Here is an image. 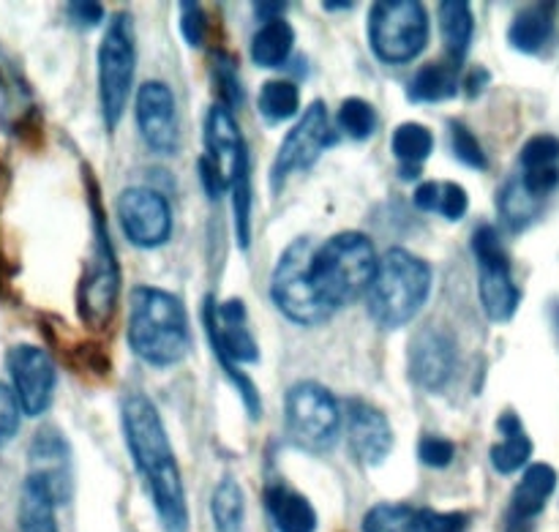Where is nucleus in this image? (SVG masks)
Wrapping results in <instances>:
<instances>
[{"instance_id": "nucleus-11", "label": "nucleus", "mask_w": 559, "mask_h": 532, "mask_svg": "<svg viewBox=\"0 0 559 532\" xmlns=\"http://www.w3.org/2000/svg\"><path fill=\"white\" fill-rule=\"evenodd\" d=\"M473 255L478 265V295L491 322H511L522 306V289L511 273L500 233L491 224H480L473 233Z\"/></svg>"}, {"instance_id": "nucleus-41", "label": "nucleus", "mask_w": 559, "mask_h": 532, "mask_svg": "<svg viewBox=\"0 0 559 532\" xmlns=\"http://www.w3.org/2000/svg\"><path fill=\"white\" fill-rule=\"evenodd\" d=\"M20 410L14 391L0 382V446H5L20 429Z\"/></svg>"}, {"instance_id": "nucleus-12", "label": "nucleus", "mask_w": 559, "mask_h": 532, "mask_svg": "<svg viewBox=\"0 0 559 532\" xmlns=\"http://www.w3.org/2000/svg\"><path fill=\"white\" fill-rule=\"evenodd\" d=\"M336 142L331 115L322 102H311L304 118L287 131L284 142L278 145L276 158L271 167V189L282 191L295 173H306L317 164V158Z\"/></svg>"}, {"instance_id": "nucleus-13", "label": "nucleus", "mask_w": 559, "mask_h": 532, "mask_svg": "<svg viewBox=\"0 0 559 532\" xmlns=\"http://www.w3.org/2000/svg\"><path fill=\"white\" fill-rule=\"evenodd\" d=\"M118 218L126 238L140 249H158L173 238V211L167 197L147 186L120 191Z\"/></svg>"}, {"instance_id": "nucleus-37", "label": "nucleus", "mask_w": 559, "mask_h": 532, "mask_svg": "<svg viewBox=\"0 0 559 532\" xmlns=\"http://www.w3.org/2000/svg\"><path fill=\"white\" fill-rule=\"evenodd\" d=\"M519 164L522 169L535 167H557L559 164V137L555 134H535L524 142L522 153H519Z\"/></svg>"}, {"instance_id": "nucleus-23", "label": "nucleus", "mask_w": 559, "mask_h": 532, "mask_svg": "<svg viewBox=\"0 0 559 532\" xmlns=\"http://www.w3.org/2000/svg\"><path fill=\"white\" fill-rule=\"evenodd\" d=\"M265 506L278 532H314L317 511L300 492L287 484H271L265 489Z\"/></svg>"}, {"instance_id": "nucleus-47", "label": "nucleus", "mask_w": 559, "mask_h": 532, "mask_svg": "<svg viewBox=\"0 0 559 532\" xmlns=\"http://www.w3.org/2000/svg\"><path fill=\"white\" fill-rule=\"evenodd\" d=\"M284 9H287L284 3H254V14H257V20H262V25L282 20Z\"/></svg>"}, {"instance_id": "nucleus-1", "label": "nucleus", "mask_w": 559, "mask_h": 532, "mask_svg": "<svg viewBox=\"0 0 559 532\" xmlns=\"http://www.w3.org/2000/svg\"><path fill=\"white\" fill-rule=\"evenodd\" d=\"M120 424H123L129 457L136 473L142 475L162 528L167 532H186L189 506H186L183 478L156 404L142 393H131L120 404Z\"/></svg>"}, {"instance_id": "nucleus-26", "label": "nucleus", "mask_w": 559, "mask_h": 532, "mask_svg": "<svg viewBox=\"0 0 559 532\" xmlns=\"http://www.w3.org/2000/svg\"><path fill=\"white\" fill-rule=\"evenodd\" d=\"M459 66L453 63H429L418 69V74L409 80L407 98L413 104H440L451 102L459 93Z\"/></svg>"}, {"instance_id": "nucleus-51", "label": "nucleus", "mask_w": 559, "mask_h": 532, "mask_svg": "<svg viewBox=\"0 0 559 532\" xmlns=\"http://www.w3.org/2000/svg\"><path fill=\"white\" fill-rule=\"evenodd\" d=\"M557 322H559V309H557Z\"/></svg>"}, {"instance_id": "nucleus-6", "label": "nucleus", "mask_w": 559, "mask_h": 532, "mask_svg": "<svg viewBox=\"0 0 559 532\" xmlns=\"http://www.w3.org/2000/svg\"><path fill=\"white\" fill-rule=\"evenodd\" d=\"M87 194H91V216H93V246L91 257L82 271L80 289H76V311L80 320L93 331H104L112 322L115 309L120 298V268L115 257L112 240H109L107 218H104L102 200L93 180H87Z\"/></svg>"}, {"instance_id": "nucleus-35", "label": "nucleus", "mask_w": 559, "mask_h": 532, "mask_svg": "<svg viewBox=\"0 0 559 532\" xmlns=\"http://www.w3.org/2000/svg\"><path fill=\"white\" fill-rule=\"evenodd\" d=\"M448 137H451L453 156H456L464 167L478 169V173H484V169L489 167V156H486L478 137L467 129V123H462V120H451V126H448Z\"/></svg>"}, {"instance_id": "nucleus-50", "label": "nucleus", "mask_w": 559, "mask_h": 532, "mask_svg": "<svg viewBox=\"0 0 559 532\" xmlns=\"http://www.w3.org/2000/svg\"><path fill=\"white\" fill-rule=\"evenodd\" d=\"M0 282H3V257H0Z\"/></svg>"}, {"instance_id": "nucleus-44", "label": "nucleus", "mask_w": 559, "mask_h": 532, "mask_svg": "<svg viewBox=\"0 0 559 532\" xmlns=\"http://www.w3.org/2000/svg\"><path fill=\"white\" fill-rule=\"evenodd\" d=\"M66 16H69L76 27H96L104 22V5L93 3V0H80V3L66 5Z\"/></svg>"}, {"instance_id": "nucleus-10", "label": "nucleus", "mask_w": 559, "mask_h": 532, "mask_svg": "<svg viewBox=\"0 0 559 532\" xmlns=\"http://www.w3.org/2000/svg\"><path fill=\"white\" fill-rule=\"evenodd\" d=\"M366 31L382 63H413L429 44V14L418 0H380L371 5Z\"/></svg>"}, {"instance_id": "nucleus-28", "label": "nucleus", "mask_w": 559, "mask_h": 532, "mask_svg": "<svg viewBox=\"0 0 559 532\" xmlns=\"http://www.w3.org/2000/svg\"><path fill=\"white\" fill-rule=\"evenodd\" d=\"M211 519L216 532H243L246 497L233 475L218 481L211 495Z\"/></svg>"}, {"instance_id": "nucleus-20", "label": "nucleus", "mask_w": 559, "mask_h": 532, "mask_svg": "<svg viewBox=\"0 0 559 532\" xmlns=\"http://www.w3.org/2000/svg\"><path fill=\"white\" fill-rule=\"evenodd\" d=\"M36 118V104L20 66L0 47V123L5 131L27 129Z\"/></svg>"}, {"instance_id": "nucleus-32", "label": "nucleus", "mask_w": 559, "mask_h": 532, "mask_svg": "<svg viewBox=\"0 0 559 532\" xmlns=\"http://www.w3.org/2000/svg\"><path fill=\"white\" fill-rule=\"evenodd\" d=\"M364 532H420V513L402 503H380L364 517Z\"/></svg>"}, {"instance_id": "nucleus-3", "label": "nucleus", "mask_w": 559, "mask_h": 532, "mask_svg": "<svg viewBox=\"0 0 559 532\" xmlns=\"http://www.w3.org/2000/svg\"><path fill=\"white\" fill-rule=\"evenodd\" d=\"M435 284V271L424 257L407 249H388L380 257L377 276L366 295V311L382 331L409 326L426 306Z\"/></svg>"}, {"instance_id": "nucleus-45", "label": "nucleus", "mask_w": 559, "mask_h": 532, "mask_svg": "<svg viewBox=\"0 0 559 532\" xmlns=\"http://www.w3.org/2000/svg\"><path fill=\"white\" fill-rule=\"evenodd\" d=\"M197 167H200L202 189H205V194L211 197V200H218V197H222L224 191H229L227 178H224V175L218 173V169L213 167V164L207 162L205 156H200V162H197Z\"/></svg>"}, {"instance_id": "nucleus-33", "label": "nucleus", "mask_w": 559, "mask_h": 532, "mask_svg": "<svg viewBox=\"0 0 559 532\" xmlns=\"http://www.w3.org/2000/svg\"><path fill=\"white\" fill-rule=\"evenodd\" d=\"M338 126H342L344 134L355 142H364L369 137H374L377 131V113L366 98L349 96L344 98L342 107H338Z\"/></svg>"}, {"instance_id": "nucleus-43", "label": "nucleus", "mask_w": 559, "mask_h": 532, "mask_svg": "<svg viewBox=\"0 0 559 532\" xmlns=\"http://www.w3.org/2000/svg\"><path fill=\"white\" fill-rule=\"evenodd\" d=\"M464 530H467V517H464V513H440V511L420 513V532H464Z\"/></svg>"}, {"instance_id": "nucleus-49", "label": "nucleus", "mask_w": 559, "mask_h": 532, "mask_svg": "<svg viewBox=\"0 0 559 532\" xmlns=\"http://www.w3.org/2000/svg\"><path fill=\"white\" fill-rule=\"evenodd\" d=\"M355 3H349V0H342V3H336V0H325V3H322V9H328V11H347V9H353Z\"/></svg>"}, {"instance_id": "nucleus-19", "label": "nucleus", "mask_w": 559, "mask_h": 532, "mask_svg": "<svg viewBox=\"0 0 559 532\" xmlns=\"http://www.w3.org/2000/svg\"><path fill=\"white\" fill-rule=\"evenodd\" d=\"M31 475L41 478L52 489L58 506L71 497V448L66 437L52 426L33 437Z\"/></svg>"}, {"instance_id": "nucleus-24", "label": "nucleus", "mask_w": 559, "mask_h": 532, "mask_svg": "<svg viewBox=\"0 0 559 532\" xmlns=\"http://www.w3.org/2000/svg\"><path fill=\"white\" fill-rule=\"evenodd\" d=\"M437 22H440V36L445 44V52L451 55V63L459 66L467 58L475 36V16L469 3L464 0H445L437 5Z\"/></svg>"}, {"instance_id": "nucleus-4", "label": "nucleus", "mask_w": 559, "mask_h": 532, "mask_svg": "<svg viewBox=\"0 0 559 532\" xmlns=\"http://www.w3.org/2000/svg\"><path fill=\"white\" fill-rule=\"evenodd\" d=\"M374 244L364 233H338L328 238L311 257V282H314L320 298L333 311L342 306L355 304L360 295H369L371 282L377 276Z\"/></svg>"}, {"instance_id": "nucleus-29", "label": "nucleus", "mask_w": 559, "mask_h": 532, "mask_svg": "<svg viewBox=\"0 0 559 532\" xmlns=\"http://www.w3.org/2000/svg\"><path fill=\"white\" fill-rule=\"evenodd\" d=\"M497 208H500V216L506 222V227L511 233H522L530 224L535 222L540 211V200H535L527 189H524L522 178H511L497 194Z\"/></svg>"}, {"instance_id": "nucleus-17", "label": "nucleus", "mask_w": 559, "mask_h": 532, "mask_svg": "<svg viewBox=\"0 0 559 532\" xmlns=\"http://www.w3.org/2000/svg\"><path fill=\"white\" fill-rule=\"evenodd\" d=\"M202 156L227 178L229 191L240 175L249 173V151L243 134L235 123L233 109L224 104H213L205 118V153Z\"/></svg>"}, {"instance_id": "nucleus-42", "label": "nucleus", "mask_w": 559, "mask_h": 532, "mask_svg": "<svg viewBox=\"0 0 559 532\" xmlns=\"http://www.w3.org/2000/svg\"><path fill=\"white\" fill-rule=\"evenodd\" d=\"M469 208V197L464 191V186L459 184H442V194H440V216L448 218V222H462L467 216Z\"/></svg>"}, {"instance_id": "nucleus-34", "label": "nucleus", "mask_w": 559, "mask_h": 532, "mask_svg": "<svg viewBox=\"0 0 559 532\" xmlns=\"http://www.w3.org/2000/svg\"><path fill=\"white\" fill-rule=\"evenodd\" d=\"M533 457V440L527 435H511V437H502V442L491 446V468L502 475H513L524 468Z\"/></svg>"}, {"instance_id": "nucleus-9", "label": "nucleus", "mask_w": 559, "mask_h": 532, "mask_svg": "<svg viewBox=\"0 0 559 532\" xmlns=\"http://www.w3.org/2000/svg\"><path fill=\"white\" fill-rule=\"evenodd\" d=\"M311 240L298 238L282 251L271 276V298L289 322L304 328L331 320L333 309L320 298L311 282Z\"/></svg>"}, {"instance_id": "nucleus-16", "label": "nucleus", "mask_w": 559, "mask_h": 532, "mask_svg": "<svg viewBox=\"0 0 559 532\" xmlns=\"http://www.w3.org/2000/svg\"><path fill=\"white\" fill-rule=\"evenodd\" d=\"M456 342L442 328H424L409 344V377L426 393H437L456 371Z\"/></svg>"}, {"instance_id": "nucleus-14", "label": "nucleus", "mask_w": 559, "mask_h": 532, "mask_svg": "<svg viewBox=\"0 0 559 532\" xmlns=\"http://www.w3.org/2000/svg\"><path fill=\"white\" fill-rule=\"evenodd\" d=\"M14 397L25 415H41L55 397V360L36 344H14L5 355Z\"/></svg>"}, {"instance_id": "nucleus-30", "label": "nucleus", "mask_w": 559, "mask_h": 532, "mask_svg": "<svg viewBox=\"0 0 559 532\" xmlns=\"http://www.w3.org/2000/svg\"><path fill=\"white\" fill-rule=\"evenodd\" d=\"M257 109L267 123H284L300 109L298 85L289 80H267L262 85L260 98H257Z\"/></svg>"}, {"instance_id": "nucleus-31", "label": "nucleus", "mask_w": 559, "mask_h": 532, "mask_svg": "<svg viewBox=\"0 0 559 532\" xmlns=\"http://www.w3.org/2000/svg\"><path fill=\"white\" fill-rule=\"evenodd\" d=\"M391 147L404 167H420L435 151V134L424 123H402L393 131Z\"/></svg>"}, {"instance_id": "nucleus-2", "label": "nucleus", "mask_w": 559, "mask_h": 532, "mask_svg": "<svg viewBox=\"0 0 559 532\" xmlns=\"http://www.w3.org/2000/svg\"><path fill=\"white\" fill-rule=\"evenodd\" d=\"M126 339L136 358L153 369L178 366L191 350V328L183 300L162 287H134Z\"/></svg>"}, {"instance_id": "nucleus-15", "label": "nucleus", "mask_w": 559, "mask_h": 532, "mask_svg": "<svg viewBox=\"0 0 559 532\" xmlns=\"http://www.w3.org/2000/svg\"><path fill=\"white\" fill-rule=\"evenodd\" d=\"M136 126L151 147L158 156H173L180 147V126H178V104L175 93L167 82L151 80L136 93Z\"/></svg>"}, {"instance_id": "nucleus-7", "label": "nucleus", "mask_w": 559, "mask_h": 532, "mask_svg": "<svg viewBox=\"0 0 559 532\" xmlns=\"http://www.w3.org/2000/svg\"><path fill=\"white\" fill-rule=\"evenodd\" d=\"M284 431L306 453L333 451L342 435V407L325 386L314 380L295 382L284 399Z\"/></svg>"}, {"instance_id": "nucleus-21", "label": "nucleus", "mask_w": 559, "mask_h": 532, "mask_svg": "<svg viewBox=\"0 0 559 532\" xmlns=\"http://www.w3.org/2000/svg\"><path fill=\"white\" fill-rule=\"evenodd\" d=\"M557 489V470L551 464H530L524 470L522 481H519L516 492H513L511 517L513 522H530L538 517L546 506H549L551 495Z\"/></svg>"}, {"instance_id": "nucleus-46", "label": "nucleus", "mask_w": 559, "mask_h": 532, "mask_svg": "<svg viewBox=\"0 0 559 532\" xmlns=\"http://www.w3.org/2000/svg\"><path fill=\"white\" fill-rule=\"evenodd\" d=\"M440 194H442V184H435V180H429V184H420L418 189H415V208L437 213L440 211Z\"/></svg>"}, {"instance_id": "nucleus-5", "label": "nucleus", "mask_w": 559, "mask_h": 532, "mask_svg": "<svg viewBox=\"0 0 559 532\" xmlns=\"http://www.w3.org/2000/svg\"><path fill=\"white\" fill-rule=\"evenodd\" d=\"M202 322H205L207 342H211L213 355L218 358L224 375L235 386V391L243 399L246 410L251 418L262 415V399L254 388L249 375L240 371V364H257L260 360V344L249 328V311L240 298H229L224 304H216L213 298L205 300L202 309Z\"/></svg>"}, {"instance_id": "nucleus-39", "label": "nucleus", "mask_w": 559, "mask_h": 532, "mask_svg": "<svg viewBox=\"0 0 559 532\" xmlns=\"http://www.w3.org/2000/svg\"><path fill=\"white\" fill-rule=\"evenodd\" d=\"M180 33H183L189 47H202L205 44L207 16L200 3H191V0L180 3Z\"/></svg>"}, {"instance_id": "nucleus-36", "label": "nucleus", "mask_w": 559, "mask_h": 532, "mask_svg": "<svg viewBox=\"0 0 559 532\" xmlns=\"http://www.w3.org/2000/svg\"><path fill=\"white\" fill-rule=\"evenodd\" d=\"M251 173L240 175L233 186V211H235V238L240 249L251 244Z\"/></svg>"}, {"instance_id": "nucleus-38", "label": "nucleus", "mask_w": 559, "mask_h": 532, "mask_svg": "<svg viewBox=\"0 0 559 532\" xmlns=\"http://www.w3.org/2000/svg\"><path fill=\"white\" fill-rule=\"evenodd\" d=\"M213 60H216V63H213V80H216L218 96H222L218 104L233 109L235 104L243 102V91H240V76L238 69H235V60L224 52H218Z\"/></svg>"}, {"instance_id": "nucleus-27", "label": "nucleus", "mask_w": 559, "mask_h": 532, "mask_svg": "<svg viewBox=\"0 0 559 532\" xmlns=\"http://www.w3.org/2000/svg\"><path fill=\"white\" fill-rule=\"evenodd\" d=\"M295 47V31L287 20H276L262 25L251 38V60L260 69H278L287 63L289 52Z\"/></svg>"}, {"instance_id": "nucleus-40", "label": "nucleus", "mask_w": 559, "mask_h": 532, "mask_svg": "<svg viewBox=\"0 0 559 532\" xmlns=\"http://www.w3.org/2000/svg\"><path fill=\"white\" fill-rule=\"evenodd\" d=\"M418 457L426 468L442 470L456 459V446L448 437L440 435H426L418 446Z\"/></svg>"}, {"instance_id": "nucleus-25", "label": "nucleus", "mask_w": 559, "mask_h": 532, "mask_svg": "<svg viewBox=\"0 0 559 532\" xmlns=\"http://www.w3.org/2000/svg\"><path fill=\"white\" fill-rule=\"evenodd\" d=\"M55 506H58V500H55L52 489H49L41 478L27 473L20 497V530L60 532L58 522H55Z\"/></svg>"}, {"instance_id": "nucleus-8", "label": "nucleus", "mask_w": 559, "mask_h": 532, "mask_svg": "<svg viewBox=\"0 0 559 532\" xmlns=\"http://www.w3.org/2000/svg\"><path fill=\"white\" fill-rule=\"evenodd\" d=\"M136 71V44H134V20L120 11L109 20L107 33L98 44V104L102 118L109 131L118 129L129 107L131 87H134Z\"/></svg>"}, {"instance_id": "nucleus-22", "label": "nucleus", "mask_w": 559, "mask_h": 532, "mask_svg": "<svg viewBox=\"0 0 559 532\" xmlns=\"http://www.w3.org/2000/svg\"><path fill=\"white\" fill-rule=\"evenodd\" d=\"M555 3H535L530 9H522L508 27V44L516 52L538 55L555 33Z\"/></svg>"}, {"instance_id": "nucleus-48", "label": "nucleus", "mask_w": 559, "mask_h": 532, "mask_svg": "<svg viewBox=\"0 0 559 532\" xmlns=\"http://www.w3.org/2000/svg\"><path fill=\"white\" fill-rule=\"evenodd\" d=\"M486 82H489V74H486L484 69H475L473 74H469V80H467V96L469 98L478 96V93L486 87Z\"/></svg>"}, {"instance_id": "nucleus-18", "label": "nucleus", "mask_w": 559, "mask_h": 532, "mask_svg": "<svg viewBox=\"0 0 559 532\" xmlns=\"http://www.w3.org/2000/svg\"><path fill=\"white\" fill-rule=\"evenodd\" d=\"M347 437L355 457L366 468H380L393 451V429L391 421L374 404L353 399L347 407Z\"/></svg>"}]
</instances>
